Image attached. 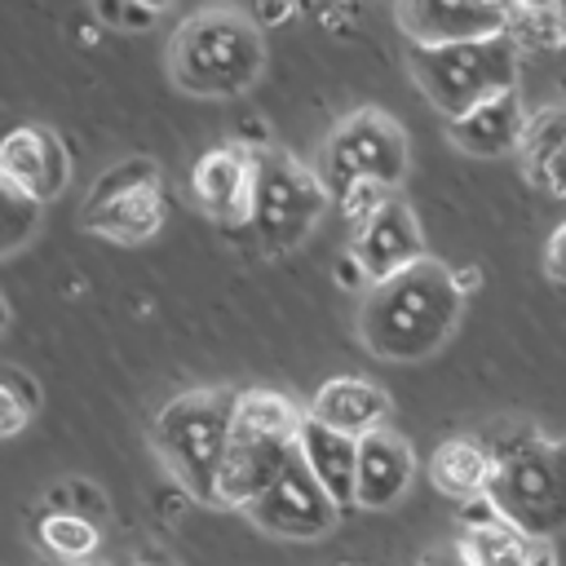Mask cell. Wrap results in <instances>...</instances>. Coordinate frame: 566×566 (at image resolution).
Wrapping results in <instances>:
<instances>
[{
  "label": "cell",
  "mask_w": 566,
  "mask_h": 566,
  "mask_svg": "<svg viewBox=\"0 0 566 566\" xmlns=\"http://www.w3.org/2000/svg\"><path fill=\"white\" fill-rule=\"evenodd\" d=\"M464 314V287L455 270L424 256L420 265L376 283L358 305V336L376 358L416 363L438 354Z\"/></svg>",
  "instance_id": "6da1fadb"
},
{
  "label": "cell",
  "mask_w": 566,
  "mask_h": 566,
  "mask_svg": "<svg viewBox=\"0 0 566 566\" xmlns=\"http://www.w3.org/2000/svg\"><path fill=\"white\" fill-rule=\"evenodd\" d=\"M261 27L234 9L186 18L168 44V75L190 97H239L261 80Z\"/></svg>",
  "instance_id": "7a4b0ae2"
},
{
  "label": "cell",
  "mask_w": 566,
  "mask_h": 566,
  "mask_svg": "<svg viewBox=\"0 0 566 566\" xmlns=\"http://www.w3.org/2000/svg\"><path fill=\"white\" fill-rule=\"evenodd\" d=\"M234 389H190L177 394L159 416H155V451L164 469L172 473L177 491H186L199 504H217L221 491V469L230 451V429H234Z\"/></svg>",
  "instance_id": "3957f363"
},
{
  "label": "cell",
  "mask_w": 566,
  "mask_h": 566,
  "mask_svg": "<svg viewBox=\"0 0 566 566\" xmlns=\"http://www.w3.org/2000/svg\"><path fill=\"white\" fill-rule=\"evenodd\" d=\"M301 424H305V416L296 411L292 398H283L274 389L239 394L217 504L243 513L270 486V478L287 464V455L301 447Z\"/></svg>",
  "instance_id": "277c9868"
},
{
  "label": "cell",
  "mask_w": 566,
  "mask_h": 566,
  "mask_svg": "<svg viewBox=\"0 0 566 566\" xmlns=\"http://www.w3.org/2000/svg\"><path fill=\"white\" fill-rule=\"evenodd\" d=\"M495 451L500 469L486 504L531 539H553L566 531V438L517 433Z\"/></svg>",
  "instance_id": "5b68a950"
},
{
  "label": "cell",
  "mask_w": 566,
  "mask_h": 566,
  "mask_svg": "<svg viewBox=\"0 0 566 566\" xmlns=\"http://www.w3.org/2000/svg\"><path fill=\"white\" fill-rule=\"evenodd\" d=\"M411 80L451 124L491 97L517 93V44L495 35L451 49H411Z\"/></svg>",
  "instance_id": "8992f818"
},
{
  "label": "cell",
  "mask_w": 566,
  "mask_h": 566,
  "mask_svg": "<svg viewBox=\"0 0 566 566\" xmlns=\"http://www.w3.org/2000/svg\"><path fill=\"white\" fill-rule=\"evenodd\" d=\"M327 190L323 177L310 172L305 164H296L283 150L256 146V190H252V217L239 230L256 252L279 256L296 243H305V234L318 226V212L327 208Z\"/></svg>",
  "instance_id": "52a82bcc"
},
{
  "label": "cell",
  "mask_w": 566,
  "mask_h": 566,
  "mask_svg": "<svg viewBox=\"0 0 566 566\" xmlns=\"http://www.w3.org/2000/svg\"><path fill=\"white\" fill-rule=\"evenodd\" d=\"M407 164L411 155H407V133L398 128V119L380 111H354L349 119L332 128L323 159H318V177H323L327 199L336 203L354 186L398 190V181L407 177Z\"/></svg>",
  "instance_id": "ba28073f"
},
{
  "label": "cell",
  "mask_w": 566,
  "mask_h": 566,
  "mask_svg": "<svg viewBox=\"0 0 566 566\" xmlns=\"http://www.w3.org/2000/svg\"><path fill=\"white\" fill-rule=\"evenodd\" d=\"M84 226L115 243H146L164 226V195H159V164L150 155H128L111 164L88 199H84Z\"/></svg>",
  "instance_id": "9c48e42d"
},
{
  "label": "cell",
  "mask_w": 566,
  "mask_h": 566,
  "mask_svg": "<svg viewBox=\"0 0 566 566\" xmlns=\"http://www.w3.org/2000/svg\"><path fill=\"white\" fill-rule=\"evenodd\" d=\"M243 517L279 539H318L336 526L340 504L323 491V482L310 473L301 447L287 455V464L270 478V486L243 509Z\"/></svg>",
  "instance_id": "30bf717a"
},
{
  "label": "cell",
  "mask_w": 566,
  "mask_h": 566,
  "mask_svg": "<svg viewBox=\"0 0 566 566\" xmlns=\"http://www.w3.org/2000/svg\"><path fill=\"white\" fill-rule=\"evenodd\" d=\"M398 27L411 35V49H451V44L504 35L509 31V4L407 0V4H398Z\"/></svg>",
  "instance_id": "8fae6325"
},
{
  "label": "cell",
  "mask_w": 566,
  "mask_h": 566,
  "mask_svg": "<svg viewBox=\"0 0 566 566\" xmlns=\"http://www.w3.org/2000/svg\"><path fill=\"white\" fill-rule=\"evenodd\" d=\"M349 256L358 261V270L367 274L371 287L420 265L429 252H424V230H420L416 212L407 208V199L394 195L376 217H367L349 239Z\"/></svg>",
  "instance_id": "7c38bea8"
},
{
  "label": "cell",
  "mask_w": 566,
  "mask_h": 566,
  "mask_svg": "<svg viewBox=\"0 0 566 566\" xmlns=\"http://www.w3.org/2000/svg\"><path fill=\"white\" fill-rule=\"evenodd\" d=\"M71 181V150L66 142L44 124H22L0 146V186H13L18 195L49 203Z\"/></svg>",
  "instance_id": "4fadbf2b"
},
{
  "label": "cell",
  "mask_w": 566,
  "mask_h": 566,
  "mask_svg": "<svg viewBox=\"0 0 566 566\" xmlns=\"http://www.w3.org/2000/svg\"><path fill=\"white\" fill-rule=\"evenodd\" d=\"M190 190L199 208L226 230L239 234L252 217V190H256V150L248 146H217L199 155L190 172Z\"/></svg>",
  "instance_id": "5bb4252c"
},
{
  "label": "cell",
  "mask_w": 566,
  "mask_h": 566,
  "mask_svg": "<svg viewBox=\"0 0 566 566\" xmlns=\"http://www.w3.org/2000/svg\"><path fill=\"white\" fill-rule=\"evenodd\" d=\"M455 548L464 553L469 566H553L548 539H531L526 531L504 522L486 500L469 504Z\"/></svg>",
  "instance_id": "9a60e30c"
},
{
  "label": "cell",
  "mask_w": 566,
  "mask_h": 566,
  "mask_svg": "<svg viewBox=\"0 0 566 566\" xmlns=\"http://www.w3.org/2000/svg\"><path fill=\"white\" fill-rule=\"evenodd\" d=\"M310 416L336 433H349V438H367L376 429H389V416H394V402L389 394L367 380V376H332L327 385H318L314 402H310Z\"/></svg>",
  "instance_id": "2e32d148"
},
{
  "label": "cell",
  "mask_w": 566,
  "mask_h": 566,
  "mask_svg": "<svg viewBox=\"0 0 566 566\" xmlns=\"http://www.w3.org/2000/svg\"><path fill=\"white\" fill-rule=\"evenodd\" d=\"M526 128H531V115H526L522 97L504 93V97H491L478 111L451 119L447 137H451L455 150H464L473 159H500V155H517L522 150Z\"/></svg>",
  "instance_id": "e0dca14e"
},
{
  "label": "cell",
  "mask_w": 566,
  "mask_h": 566,
  "mask_svg": "<svg viewBox=\"0 0 566 566\" xmlns=\"http://www.w3.org/2000/svg\"><path fill=\"white\" fill-rule=\"evenodd\" d=\"M416 482V455L394 429H376L358 442V509H389Z\"/></svg>",
  "instance_id": "ac0fdd59"
},
{
  "label": "cell",
  "mask_w": 566,
  "mask_h": 566,
  "mask_svg": "<svg viewBox=\"0 0 566 566\" xmlns=\"http://www.w3.org/2000/svg\"><path fill=\"white\" fill-rule=\"evenodd\" d=\"M495 469H500V451L491 442L473 438V433H455V438L438 442L433 455H429V482L442 495L460 500V504L486 500V491L495 482Z\"/></svg>",
  "instance_id": "d6986e66"
},
{
  "label": "cell",
  "mask_w": 566,
  "mask_h": 566,
  "mask_svg": "<svg viewBox=\"0 0 566 566\" xmlns=\"http://www.w3.org/2000/svg\"><path fill=\"white\" fill-rule=\"evenodd\" d=\"M301 455H305L310 473L323 482V491L340 504V513L358 504V438L336 433V429L318 424V420L305 411V424H301Z\"/></svg>",
  "instance_id": "ffe728a7"
},
{
  "label": "cell",
  "mask_w": 566,
  "mask_h": 566,
  "mask_svg": "<svg viewBox=\"0 0 566 566\" xmlns=\"http://www.w3.org/2000/svg\"><path fill=\"white\" fill-rule=\"evenodd\" d=\"M517 155H522V172L531 186L566 199V102L531 115V128Z\"/></svg>",
  "instance_id": "44dd1931"
},
{
  "label": "cell",
  "mask_w": 566,
  "mask_h": 566,
  "mask_svg": "<svg viewBox=\"0 0 566 566\" xmlns=\"http://www.w3.org/2000/svg\"><path fill=\"white\" fill-rule=\"evenodd\" d=\"M35 539L57 566H84L102 548V526L93 517L66 513V509H44L35 522Z\"/></svg>",
  "instance_id": "7402d4cb"
},
{
  "label": "cell",
  "mask_w": 566,
  "mask_h": 566,
  "mask_svg": "<svg viewBox=\"0 0 566 566\" xmlns=\"http://www.w3.org/2000/svg\"><path fill=\"white\" fill-rule=\"evenodd\" d=\"M517 53H553L566 44V9L562 4H509V31Z\"/></svg>",
  "instance_id": "603a6c76"
},
{
  "label": "cell",
  "mask_w": 566,
  "mask_h": 566,
  "mask_svg": "<svg viewBox=\"0 0 566 566\" xmlns=\"http://www.w3.org/2000/svg\"><path fill=\"white\" fill-rule=\"evenodd\" d=\"M35 411H40V385L22 367H4L0 371V433L18 438Z\"/></svg>",
  "instance_id": "cb8c5ba5"
},
{
  "label": "cell",
  "mask_w": 566,
  "mask_h": 566,
  "mask_svg": "<svg viewBox=\"0 0 566 566\" xmlns=\"http://www.w3.org/2000/svg\"><path fill=\"white\" fill-rule=\"evenodd\" d=\"M0 190H4V230H0V243H4V252H18L27 243V234L35 230V221H40V203L27 199V195H18L13 186H0Z\"/></svg>",
  "instance_id": "d4e9b609"
},
{
  "label": "cell",
  "mask_w": 566,
  "mask_h": 566,
  "mask_svg": "<svg viewBox=\"0 0 566 566\" xmlns=\"http://www.w3.org/2000/svg\"><path fill=\"white\" fill-rule=\"evenodd\" d=\"M44 500H49V509H66V513H80V517H93V522H102V513H106L102 491H97L93 482H80V478L57 482Z\"/></svg>",
  "instance_id": "484cf974"
},
{
  "label": "cell",
  "mask_w": 566,
  "mask_h": 566,
  "mask_svg": "<svg viewBox=\"0 0 566 566\" xmlns=\"http://www.w3.org/2000/svg\"><path fill=\"white\" fill-rule=\"evenodd\" d=\"M93 13L111 31H146L164 18V4H97Z\"/></svg>",
  "instance_id": "4316f807"
},
{
  "label": "cell",
  "mask_w": 566,
  "mask_h": 566,
  "mask_svg": "<svg viewBox=\"0 0 566 566\" xmlns=\"http://www.w3.org/2000/svg\"><path fill=\"white\" fill-rule=\"evenodd\" d=\"M544 270H548L553 283L566 287V221L553 230V239H548V248H544Z\"/></svg>",
  "instance_id": "83f0119b"
},
{
  "label": "cell",
  "mask_w": 566,
  "mask_h": 566,
  "mask_svg": "<svg viewBox=\"0 0 566 566\" xmlns=\"http://www.w3.org/2000/svg\"><path fill=\"white\" fill-rule=\"evenodd\" d=\"M296 13V4H252L248 9V18L256 22V27H274V22H287Z\"/></svg>",
  "instance_id": "f1b7e54d"
},
{
  "label": "cell",
  "mask_w": 566,
  "mask_h": 566,
  "mask_svg": "<svg viewBox=\"0 0 566 566\" xmlns=\"http://www.w3.org/2000/svg\"><path fill=\"white\" fill-rule=\"evenodd\" d=\"M420 566H469V562H464V553H460V548H438V553L420 557Z\"/></svg>",
  "instance_id": "f546056e"
},
{
  "label": "cell",
  "mask_w": 566,
  "mask_h": 566,
  "mask_svg": "<svg viewBox=\"0 0 566 566\" xmlns=\"http://www.w3.org/2000/svg\"><path fill=\"white\" fill-rule=\"evenodd\" d=\"M340 566H363V562H340Z\"/></svg>",
  "instance_id": "4dcf8cb0"
}]
</instances>
